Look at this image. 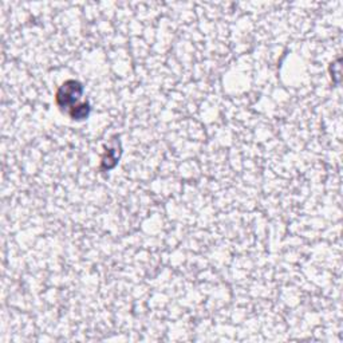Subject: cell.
Wrapping results in <instances>:
<instances>
[{
    "mask_svg": "<svg viewBox=\"0 0 343 343\" xmlns=\"http://www.w3.org/2000/svg\"><path fill=\"white\" fill-rule=\"evenodd\" d=\"M82 94H83L82 83L75 79H69L58 89L55 94V102L62 112H67L69 114L78 105Z\"/></svg>",
    "mask_w": 343,
    "mask_h": 343,
    "instance_id": "1",
    "label": "cell"
},
{
    "mask_svg": "<svg viewBox=\"0 0 343 343\" xmlns=\"http://www.w3.org/2000/svg\"><path fill=\"white\" fill-rule=\"evenodd\" d=\"M119 154H121V152H119V148H112V149H109L106 152V154L103 155V158H102V169H113L114 166L117 165L118 160H119Z\"/></svg>",
    "mask_w": 343,
    "mask_h": 343,
    "instance_id": "2",
    "label": "cell"
},
{
    "mask_svg": "<svg viewBox=\"0 0 343 343\" xmlns=\"http://www.w3.org/2000/svg\"><path fill=\"white\" fill-rule=\"evenodd\" d=\"M69 115L71 119H75V121L86 119V118L90 115V103H89V102L78 103V105L69 113Z\"/></svg>",
    "mask_w": 343,
    "mask_h": 343,
    "instance_id": "3",
    "label": "cell"
}]
</instances>
